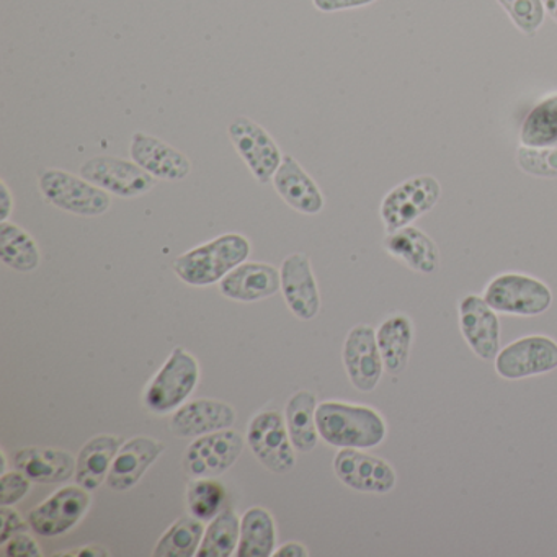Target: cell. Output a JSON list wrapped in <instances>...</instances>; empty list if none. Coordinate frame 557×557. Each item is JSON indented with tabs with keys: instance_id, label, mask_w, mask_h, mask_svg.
<instances>
[{
	"instance_id": "27",
	"label": "cell",
	"mask_w": 557,
	"mask_h": 557,
	"mask_svg": "<svg viewBox=\"0 0 557 557\" xmlns=\"http://www.w3.org/2000/svg\"><path fill=\"white\" fill-rule=\"evenodd\" d=\"M276 528L272 513L262 507H252L240 518V537L237 557H270L275 553Z\"/></svg>"
},
{
	"instance_id": "23",
	"label": "cell",
	"mask_w": 557,
	"mask_h": 557,
	"mask_svg": "<svg viewBox=\"0 0 557 557\" xmlns=\"http://www.w3.org/2000/svg\"><path fill=\"white\" fill-rule=\"evenodd\" d=\"M77 459L71 453L27 446L14 455V466L37 484H60L76 475Z\"/></svg>"
},
{
	"instance_id": "18",
	"label": "cell",
	"mask_w": 557,
	"mask_h": 557,
	"mask_svg": "<svg viewBox=\"0 0 557 557\" xmlns=\"http://www.w3.org/2000/svg\"><path fill=\"white\" fill-rule=\"evenodd\" d=\"M236 420V410L223 400H188L172 416L171 432L178 438H198L208 433L233 429Z\"/></svg>"
},
{
	"instance_id": "19",
	"label": "cell",
	"mask_w": 557,
	"mask_h": 557,
	"mask_svg": "<svg viewBox=\"0 0 557 557\" xmlns=\"http://www.w3.org/2000/svg\"><path fill=\"white\" fill-rule=\"evenodd\" d=\"M164 449V443L151 436H135L123 443L113 459L107 485L116 492L135 487Z\"/></svg>"
},
{
	"instance_id": "33",
	"label": "cell",
	"mask_w": 557,
	"mask_h": 557,
	"mask_svg": "<svg viewBox=\"0 0 557 557\" xmlns=\"http://www.w3.org/2000/svg\"><path fill=\"white\" fill-rule=\"evenodd\" d=\"M498 5L507 12L511 24L527 35L533 37L544 24L546 11L543 0H497Z\"/></svg>"
},
{
	"instance_id": "9",
	"label": "cell",
	"mask_w": 557,
	"mask_h": 557,
	"mask_svg": "<svg viewBox=\"0 0 557 557\" xmlns=\"http://www.w3.org/2000/svg\"><path fill=\"white\" fill-rule=\"evenodd\" d=\"M495 373L507 381L527 380L557 370V342L547 335H527L511 342L494 358Z\"/></svg>"
},
{
	"instance_id": "21",
	"label": "cell",
	"mask_w": 557,
	"mask_h": 557,
	"mask_svg": "<svg viewBox=\"0 0 557 557\" xmlns=\"http://www.w3.org/2000/svg\"><path fill=\"white\" fill-rule=\"evenodd\" d=\"M278 292H282L280 270L270 263H240L220 282L221 295L231 301H262Z\"/></svg>"
},
{
	"instance_id": "38",
	"label": "cell",
	"mask_w": 557,
	"mask_h": 557,
	"mask_svg": "<svg viewBox=\"0 0 557 557\" xmlns=\"http://www.w3.org/2000/svg\"><path fill=\"white\" fill-rule=\"evenodd\" d=\"M376 0H312L315 11L322 14H335V12L355 11V9L368 8Z\"/></svg>"
},
{
	"instance_id": "15",
	"label": "cell",
	"mask_w": 557,
	"mask_h": 557,
	"mask_svg": "<svg viewBox=\"0 0 557 557\" xmlns=\"http://www.w3.org/2000/svg\"><path fill=\"white\" fill-rule=\"evenodd\" d=\"M484 296L468 295L459 301V331L468 347L482 361H491L500 351V321Z\"/></svg>"
},
{
	"instance_id": "25",
	"label": "cell",
	"mask_w": 557,
	"mask_h": 557,
	"mask_svg": "<svg viewBox=\"0 0 557 557\" xmlns=\"http://www.w3.org/2000/svg\"><path fill=\"white\" fill-rule=\"evenodd\" d=\"M122 445V438L115 435H97L90 438L77 456V484L87 491H96L107 482L113 459Z\"/></svg>"
},
{
	"instance_id": "10",
	"label": "cell",
	"mask_w": 557,
	"mask_h": 557,
	"mask_svg": "<svg viewBox=\"0 0 557 557\" xmlns=\"http://www.w3.org/2000/svg\"><path fill=\"white\" fill-rule=\"evenodd\" d=\"M79 175L113 197L139 198L156 187V178L135 161L115 156H96L81 165Z\"/></svg>"
},
{
	"instance_id": "41",
	"label": "cell",
	"mask_w": 557,
	"mask_h": 557,
	"mask_svg": "<svg viewBox=\"0 0 557 557\" xmlns=\"http://www.w3.org/2000/svg\"><path fill=\"white\" fill-rule=\"evenodd\" d=\"M57 556H86V557H100L110 556L109 550L103 549L99 546H84L76 550H70V553L57 554Z\"/></svg>"
},
{
	"instance_id": "11",
	"label": "cell",
	"mask_w": 557,
	"mask_h": 557,
	"mask_svg": "<svg viewBox=\"0 0 557 557\" xmlns=\"http://www.w3.org/2000/svg\"><path fill=\"white\" fill-rule=\"evenodd\" d=\"M244 436L233 429L198 436L184 455L185 471L191 478H218L230 471L244 451Z\"/></svg>"
},
{
	"instance_id": "24",
	"label": "cell",
	"mask_w": 557,
	"mask_h": 557,
	"mask_svg": "<svg viewBox=\"0 0 557 557\" xmlns=\"http://www.w3.org/2000/svg\"><path fill=\"white\" fill-rule=\"evenodd\" d=\"M412 319L403 312L391 314L376 329L377 347L383 357L384 371L397 376L409 364L413 345Z\"/></svg>"
},
{
	"instance_id": "36",
	"label": "cell",
	"mask_w": 557,
	"mask_h": 557,
	"mask_svg": "<svg viewBox=\"0 0 557 557\" xmlns=\"http://www.w3.org/2000/svg\"><path fill=\"white\" fill-rule=\"evenodd\" d=\"M2 554L8 557H41V546L34 536L22 531L2 544Z\"/></svg>"
},
{
	"instance_id": "13",
	"label": "cell",
	"mask_w": 557,
	"mask_h": 557,
	"mask_svg": "<svg viewBox=\"0 0 557 557\" xmlns=\"http://www.w3.org/2000/svg\"><path fill=\"white\" fill-rule=\"evenodd\" d=\"M334 472L347 487L364 494H389L397 484L393 466L364 449L342 448L334 458Z\"/></svg>"
},
{
	"instance_id": "7",
	"label": "cell",
	"mask_w": 557,
	"mask_h": 557,
	"mask_svg": "<svg viewBox=\"0 0 557 557\" xmlns=\"http://www.w3.org/2000/svg\"><path fill=\"white\" fill-rule=\"evenodd\" d=\"M227 135L253 178L259 184H270L285 158L273 136L249 116H237L227 128Z\"/></svg>"
},
{
	"instance_id": "28",
	"label": "cell",
	"mask_w": 557,
	"mask_h": 557,
	"mask_svg": "<svg viewBox=\"0 0 557 557\" xmlns=\"http://www.w3.org/2000/svg\"><path fill=\"white\" fill-rule=\"evenodd\" d=\"M0 259L5 267L30 273L40 267L41 253L34 237L11 221L0 223Z\"/></svg>"
},
{
	"instance_id": "26",
	"label": "cell",
	"mask_w": 557,
	"mask_h": 557,
	"mask_svg": "<svg viewBox=\"0 0 557 557\" xmlns=\"http://www.w3.org/2000/svg\"><path fill=\"white\" fill-rule=\"evenodd\" d=\"M318 406V397L308 389L298 391L286 403V426L296 451L309 453L318 446L321 438L315 423Z\"/></svg>"
},
{
	"instance_id": "31",
	"label": "cell",
	"mask_w": 557,
	"mask_h": 557,
	"mask_svg": "<svg viewBox=\"0 0 557 557\" xmlns=\"http://www.w3.org/2000/svg\"><path fill=\"white\" fill-rule=\"evenodd\" d=\"M520 141L531 148L557 145V94L537 103L521 125Z\"/></svg>"
},
{
	"instance_id": "16",
	"label": "cell",
	"mask_w": 557,
	"mask_h": 557,
	"mask_svg": "<svg viewBox=\"0 0 557 557\" xmlns=\"http://www.w3.org/2000/svg\"><path fill=\"white\" fill-rule=\"evenodd\" d=\"M280 280L283 298L289 311L301 321L318 318L321 311V293L309 257L302 252L286 257L280 267Z\"/></svg>"
},
{
	"instance_id": "40",
	"label": "cell",
	"mask_w": 557,
	"mask_h": 557,
	"mask_svg": "<svg viewBox=\"0 0 557 557\" xmlns=\"http://www.w3.org/2000/svg\"><path fill=\"white\" fill-rule=\"evenodd\" d=\"M309 550L305 544L296 543V541H289V543L283 544L278 549L273 553V557H308Z\"/></svg>"
},
{
	"instance_id": "30",
	"label": "cell",
	"mask_w": 557,
	"mask_h": 557,
	"mask_svg": "<svg viewBox=\"0 0 557 557\" xmlns=\"http://www.w3.org/2000/svg\"><path fill=\"white\" fill-rule=\"evenodd\" d=\"M240 537V518L236 511L223 510L205 530L198 557H231L236 554Z\"/></svg>"
},
{
	"instance_id": "20",
	"label": "cell",
	"mask_w": 557,
	"mask_h": 557,
	"mask_svg": "<svg viewBox=\"0 0 557 557\" xmlns=\"http://www.w3.org/2000/svg\"><path fill=\"white\" fill-rule=\"evenodd\" d=\"M273 188L293 210L308 216L321 213L325 207L324 194L318 182L293 156H285L273 177Z\"/></svg>"
},
{
	"instance_id": "12",
	"label": "cell",
	"mask_w": 557,
	"mask_h": 557,
	"mask_svg": "<svg viewBox=\"0 0 557 557\" xmlns=\"http://www.w3.org/2000/svg\"><path fill=\"white\" fill-rule=\"evenodd\" d=\"M83 485H66L41 502L28 515L32 530L44 537H57L73 530L89 510L92 498Z\"/></svg>"
},
{
	"instance_id": "37",
	"label": "cell",
	"mask_w": 557,
	"mask_h": 557,
	"mask_svg": "<svg viewBox=\"0 0 557 557\" xmlns=\"http://www.w3.org/2000/svg\"><path fill=\"white\" fill-rule=\"evenodd\" d=\"M0 518H2V528H0V544H4L5 541L11 540L14 534L22 533V531H28L30 523L21 517L18 511L12 510L11 507L0 508Z\"/></svg>"
},
{
	"instance_id": "17",
	"label": "cell",
	"mask_w": 557,
	"mask_h": 557,
	"mask_svg": "<svg viewBox=\"0 0 557 557\" xmlns=\"http://www.w3.org/2000/svg\"><path fill=\"white\" fill-rule=\"evenodd\" d=\"M129 156L156 181L181 182L191 172L190 159L184 152L148 133L133 135Z\"/></svg>"
},
{
	"instance_id": "39",
	"label": "cell",
	"mask_w": 557,
	"mask_h": 557,
	"mask_svg": "<svg viewBox=\"0 0 557 557\" xmlns=\"http://www.w3.org/2000/svg\"><path fill=\"white\" fill-rule=\"evenodd\" d=\"M14 210V197L4 181L0 182V223L9 221Z\"/></svg>"
},
{
	"instance_id": "34",
	"label": "cell",
	"mask_w": 557,
	"mask_h": 557,
	"mask_svg": "<svg viewBox=\"0 0 557 557\" xmlns=\"http://www.w3.org/2000/svg\"><path fill=\"white\" fill-rule=\"evenodd\" d=\"M517 164L524 174L541 178H557V148L521 146L517 151Z\"/></svg>"
},
{
	"instance_id": "32",
	"label": "cell",
	"mask_w": 557,
	"mask_h": 557,
	"mask_svg": "<svg viewBox=\"0 0 557 557\" xmlns=\"http://www.w3.org/2000/svg\"><path fill=\"white\" fill-rule=\"evenodd\" d=\"M226 488L214 478H194L187 488L190 515L201 521H211L221 513Z\"/></svg>"
},
{
	"instance_id": "2",
	"label": "cell",
	"mask_w": 557,
	"mask_h": 557,
	"mask_svg": "<svg viewBox=\"0 0 557 557\" xmlns=\"http://www.w3.org/2000/svg\"><path fill=\"white\" fill-rule=\"evenodd\" d=\"M250 240L243 234L230 233L194 247L172 263V270L188 286L216 285L227 273L249 259Z\"/></svg>"
},
{
	"instance_id": "8",
	"label": "cell",
	"mask_w": 557,
	"mask_h": 557,
	"mask_svg": "<svg viewBox=\"0 0 557 557\" xmlns=\"http://www.w3.org/2000/svg\"><path fill=\"white\" fill-rule=\"evenodd\" d=\"M442 197V185L433 175H417L394 187L381 203L380 214L386 233L410 226L433 210Z\"/></svg>"
},
{
	"instance_id": "29",
	"label": "cell",
	"mask_w": 557,
	"mask_h": 557,
	"mask_svg": "<svg viewBox=\"0 0 557 557\" xmlns=\"http://www.w3.org/2000/svg\"><path fill=\"white\" fill-rule=\"evenodd\" d=\"M205 521L191 517H182L162 534L156 544L154 557H194L203 540Z\"/></svg>"
},
{
	"instance_id": "4",
	"label": "cell",
	"mask_w": 557,
	"mask_h": 557,
	"mask_svg": "<svg viewBox=\"0 0 557 557\" xmlns=\"http://www.w3.org/2000/svg\"><path fill=\"white\" fill-rule=\"evenodd\" d=\"M200 381V364L185 348L175 347L145 391V406L164 416L187 403Z\"/></svg>"
},
{
	"instance_id": "14",
	"label": "cell",
	"mask_w": 557,
	"mask_h": 557,
	"mask_svg": "<svg viewBox=\"0 0 557 557\" xmlns=\"http://www.w3.org/2000/svg\"><path fill=\"white\" fill-rule=\"evenodd\" d=\"M342 358L351 386L360 393H373L384 373L376 331L371 325H355L345 338Z\"/></svg>"
},
{
	"instance_id": "3",
	"label": "cell",
	"mask_w": 557,
	"mask_h": 557,
	"mask_svg": "<svg viewBox=\"0 0 557 557\" xmlns=\"http://www.w3.org/2000/svg\"><path fill=\"white\" fill-rule=\"evenodd\" d=\"M38 188L48 203L64 213L83 218H97L112 207V195L63 169H45L38 175Z\"/></svg>"
},
{
	"instance_id": "5",
	"label": "cell",
	"mask_w": 557,
	"mask_h": 557,
	"mask_svg": "<svg viewBox=\"0 0 557 557\" xmlns=\"http://www.w3.org/2000/svg\"><path fill=\"white\" fill-rule=\"evenodd\" d=\"M484 299L498 314L534 318L550 308L553 292L534 276L508 272L495 276L485 286Z\"/></svg>"
},
{
	"instance_id": "35",
	"label": "cell",
	"mask_w": 557,
	"mask_h": 557,
	"mask_svg": "<svg viewBox=\"0 0 557 557\" xmlns=\"http://www.w3.org/2000/svg\"><path fill=\"white\" fill-rule=\"evenodd\" d=\"M32 481L22 471H5L0 478V507L18 504L30 492Z\"/></svg>"
},
{
	"instance_id": "42",
	"label": "cell",
	"mask_w": 557,
	"mask_h": 557,
	"mask_svg": "<svg viewBox=\"0 0 557 557\" xmlns=\"http://www.w3.org/2000/svg\"><path fill=\"white\" fill-rule=\"evenodd\" d=\"M544 11L557 24V0H543Z\"/></svg>"
},
{
	"instance_id": "22",
	"label": "cell",
	"mask_w": 557,
	"mask_h": 557,
	"mask_svg": "<svg viewBox=\"0 0 557 557\" xmlns=\"http://www.w3.org/2000/svg\"><path fill=\"white\" fill-rule=\"evenodd\" d=\"M384 250L413 272L430 275L440 267V250L429 234L416 226L400 227L387 233Z\"/></svg>"
},
{
	"instance_id": "1",
	"label": "cell",
	"mask_w": 557,
	"mask_h": 557,
	"mask_svg": "<svg viewBox=\"0 0 557 557\" xmlns=\"http://www.w3.org/2000/svg\"><path fill=\"white\" fill-rule=\"evenodd\" d=\"M319 435L334 448L370 449L387 436V423L381 412L363 404L325 400L315 410Z\"/></svg>"
},
{
	"instance_id": "6",
	"label": "cell",
	"mask_w": 557,
	"mask_h": 557,
	"mask_svg": "<svg viewBox=\"0 0 557 557\" xmlns=\"http://www.w3.org/2000/svg\"><path fill=\"white\" fill-rule=\"evenodd\" d=\"M247 443L257 461L273 474H288L295 469L296 449L278 410H262L253 416L247 426Z\"/></svg>"
}]
</instances>
